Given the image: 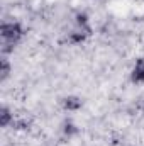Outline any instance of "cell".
I'll list each match as a JSON object with an SVG mask.
<instances>
[{"mask_svg":"<svg viewBox=\"0 0 144 146\" xmlns=\"http://www.w3.org/2000/svg\"><path fill=\"white\" fill-rule=\"evenodd\" d=\"M137 78H144V65H139V70H137Z\"/></svg>","mask_w":144,"mask_h":146,"instance_id":"cell-1","label":"cell"}]
</instances>
